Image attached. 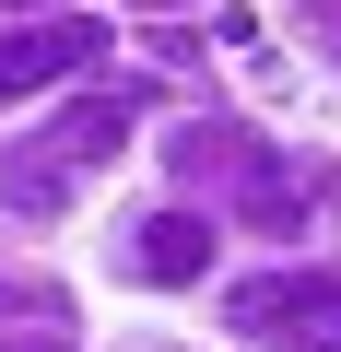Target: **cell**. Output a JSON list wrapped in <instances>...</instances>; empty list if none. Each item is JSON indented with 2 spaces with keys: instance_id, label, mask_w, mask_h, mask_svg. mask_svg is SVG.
<instances>
[{
  "instance_id": "obj_1",
  "label": "cell",
  "mask_w": 341,
  "mask_h": 352,
  "mask_svg": "<svg viewBox=\"0 0 341 352\" xmlns=\"http://www.w3.org/2000/svg\"><path fill=\"white\" fill-rule=\"evenodd\" d=\"M118 141H130V82H118V94H83V106H59L36 141H12V164H0V200L48 223V212L83 188V176H94Z\"/></svg>"
},
{
  "instance_id": "obj_2",
  "label": "cell",
  "mask_w": 341,
  "mask_h": 352,
  "mask_svg": "<svg viewBox=\"0 0 341 352\" xmlns=\"http://www.w3.org/2000/svg\"><path fill=\"white\" fill-rule=\"evenodd\" d=\"M224 317L247 340H282V352H341V282L329 270H271V282H236Z\"/></svg>"
},
{
  "instance_id": "obj_3",
  "label": "cell",
  "mask_w": 341,
  "mask_h": 352,
  "mask_svg": "<svg viewBox=\"0 0 341 352\" xmlns=\"http://www.w3.org/2000/svg\"><path fill=\"white\" fill-rule=\"evenodd\" d=\"M94 47H106V24H94V12L0 24V106H12V94H48V82H71V71H94Z\"/></svg>"
},
{
  "instance_id": "obj_4",
  "label": "cell",
  "mask_w": 341,
  "mask_h": 352,
  "mask_svg": "<svg viewBox=\"0 0 341 352\" xmlns=\"http://www.w3.org/2000/svg\"><path fill=\"white\" fill-rule=\"evenodd\" d=\"M224 200H236V223H247V235H294V223L318 212V176H306V164H282V153L259 141V153H247V176H236Z\"/></svg>"
},
{
  "instance_id": "obj_5",
  "label": "cell",
  "mask_w": 341,
  "mask_h": 352,
  "mask_svg": "<svg viewBox=\"0 0 341 352\" xmlns=\"http://www.w3.org/2000/svg\"><path fill=\"white\" fill-rule=\"evenodd\" d=\"M130 270H141V282H200V270H212V223H200V212L130 223Z\"/></svg>"
},
{
  "instance_id": "obj_6",
  "label": "cell",
  "mask_w": 341,
  "mask_h": 352,
  "mask_svg": "<svg viewBox=\"0 0 341 352\" xmlns=\"http://www.w3.org/2000/svg\"><path fill=\"white\" fill-rule=\"evenodd\" d=\"M247 153H259V141H247V129H224V118H189L177 141H165V164H177L189 188H236V176H247Z\"/></svg>"
},
{
  "instance_id": "obj_7",
  "label": "cell",
  "mask_w": 341,
  "mask_h": 352,
  "mask_svg": "<svg viewBox=\"0 0 341 352\" xmlns=\"http://www.w3.org/2000/svg\"><path fill=\"white\" fill-rule=\"evenodd\" d=\"M306 24H318V47L341 59V0H306Z\"/></svg>"
},
{
  "instance_id": "obj_8",
  "label": "cell",
  "mask_w": 341,
  "mask_h": 352,
  "mask_svg": "<svg viewBox=\"0 0 341 352\" xmlns=\"http://www.w3.org/2000/svg\"><path fill=\"white\" fill-rule=\"evenodd\" d=\"M141 12H177V0H141Z\"/></svg>"
},
{
  "instance_id": "obj_9",
  "label": "cell",
  "mask_w": 341,
  "mask_h": 352,
  "mask_svg": "<svg viewBox=\"0 0 341 352\" xmlns=\"http://www.w3.org/2000/svg\"><path fill=\"white\" fill-rule=\"evenodd\" d=\"M0 352H36V340H0Z\"/></svg>"
}]
</instances>
